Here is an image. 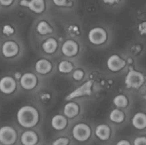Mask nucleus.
<instances>
[{
  "label": "nucleus",
  "instance_id": "18",
  "mask_svg": "<svg viewBox=\"0 0 146 145\" xmlns=\"http://www.w3.org/2000/svg\"><path fill=\"white\" fill-rule=\"evenodd\" d=\"M35 69L38 73L47 74L51 70V63L46 59H40L36 63Z\"/></svg>",
  "mask_w": 146,
  "mask_h": 145
},
{
  "label": "nucleus",
  "instance_id": "24",
  "mask_svg": "<svg viewBox=\"0 0 146 145\" xmlns=\"http://www.w3.org/2000/svg\"><path fill=\"white\" fill-rule=\"evenodd\" d=\"M84 72L81 69H77L73 72V78H74L75 80L79 81L81 80H82V78H84Z\"/></svg>",
  "mask_w": 146,
  "mask_h": 145
},
{
  "label": "nucleus",
  "instance_id": "23",
  "mask_svg": "<svg viewBox=\"0 0 146 145\" xmlns=\"http://www.w3.org/2000/svg\"><path fill=\"white\" fill-rule=\"evenodd\" d=\"M58 69L60 72L62 73H68L73 70V65L71 63L67 61H63L58 63Z\"/></svg>",
  "mask_w": 146,
  "mask_h": 145
},
{
  "label": "nucleus",
  "instance_id": "6",
  "mask_svg": "<svg viewBox=\"0 0 146 145\" xmlns=\"http://www.w3.org/2000/svg\"><path fill=\"white\" fill-rule=\"evenodd\" d=\"M92 81L88 80L84 82L82 85L77 88L76 89L74 90L73 92H71L69 95L66 97V100H69L74 98H79L82 96H86V95H90L91 94V89H92Z\"/></svg>",
  "mask_w": 146,
  "mask_h": 145
},
{
  "label": "nucleus",
  "instance_id": "32",
  "mask_svg": "<svg viewBox=\"0 0 146 145\" xmlns=\"http://www.w3.org/2000/svg\"><path fill=\"white\" fill-rule=\"evenodd\" d=\"M104 3L106 4H113L115 3H117L118 0H103Z\"/></svg>",
  "mask_w": 146,
  "mask_h": 145
},
{
  "label": "nucleus",
  "instance_id": "12",
  "mask_svg": "<svg viewBox=\"0 0 146 145\" xmlns=\"http://www.w3.org/2000/svg\"><path fill=\"white\" fill-rule=\"evenodd\" d=\"M78 51V44L73 40H67L64 43L61 48L63 54L67 57H71L76 55Z\"/></svg>",
  "mask_w": 146,
  "mask_h": 145
},
{
  "label": "nucleus",
  "instance_id": "11",
  "mask_svg": "<svg viewBox=\"0 0 146 145\" xmlns=\"http://www.w3.org/2000/svg\"><path fill=\"white\" fill-rule=\"evenodd\" d=\"M19 47L13 41H7L1 46V53L6 58H11L18 53Z\"/></svg>",
  "mask_w": 146,
  "mask_h": 145
},
{
  "label": "nucleus",
  "instance_id": "20",
  "mask_svg": "<svg viewBox=\"0 0 146 145\" xmlns=\"http://www.w3.org/2000/svg\"><path fill=\"white\" fill-rule=\"evenodd\" d=\"M110 119L115 123H121L125 119V115L121 110L118 109H115L112 110L109 115Z\"/></svg>",
  "mask_w": 146,
  "mask_h": 145
},
{
  "label": "nucleus",
  "instance_id": "30",
  "mask_svg": "<svg viewBox=\"0 0 146 145\" xmlns=\"http://www.w3.org/2000/svg\"><path fill=\"white\" fill-rule=\"evenodd\" d=\"M13 1L14 0H0V4L4 7H7V6H9L10 4H12Z\"/></svg>",
  "mask_w": 146,
  "mask_h": 145
},
{
  "label": "nucleus",
  "instance_id": "19",
  "mask_svg": "<svg viewBox=\"0 0 146 145\" xmlns=\"http://www.w3.org/2000/svg\"><path fill=\"white\" fill-rule=\"evenodd\" d=\"M58 44L54 38H49L46 40L42 44V48L46 53H53L56 50Z\"/></svg>",
  "mask_w": 146,
  "mask_h": 145
},
{
  "label": "nucleus",
  "instance_id": "14",
  "mask_svg": "<svg viewBox=\"0 0 146 145\" xmlns=\"http://www.w3.org/2000/svg\"><path fill=\"white\" fill-rule=\"evenodd\" d=\"M96 136L100 139V140L105 141L109 139L111 135V129L107 125L101 124L98 125L96 128L95 130Z\"/></svg>",
  "mask_w": 146,
  "mask_h": 145
},
{
  "label": "nucleus",
  "instance_id": "1",
  "mask_svg": "<svg viewBox=\"0 0 146 145\" xmlns=\"http://www.w3.org/2000/svg\"><path fill=\"white\" fill-rule=\"evenodd\" d=\"M17 121L23 127L30 128L36 125L38 122V112L35 107L29 105L23 106L17 112Z\"/></svg>",
  "mask_w": 146,
  "mask_h": 145
},
{
  "label": "nucleus",
  "instance_id": "9",
  "mask_svg": "<svg viewBox=\"0 0 146 145\" xmlns=\"http://www.w3.org/2000/svg\"><path fill=\"white\" fill-rule=\"evenodd\" d=\"M125 65V61L118 55H112L107 61V67L110 71L117 72Z\"/></svg>",
  "mask_w": 146,
  "mask_h": 145
},
{
  "label": "nucleus",
  "instance_id": "7",
  "mask_svg": "<svg viewBox=\"0 0 146 145\" xmlns=\"http://www.w3.org/2000/svg\"><path fill=\"white\" fill-rule=\"evenodd\" d=\"M19 4L22 7H28L31 11L36 14L42 13L45 9L44 0H21Z\"/></svg>",
  "mask_w": 146,
  "mask_h": 145
},
{
  "label": "nucleus",
  "instance_id": "3",
  "mask_svg": "<svg viewBox=\"0 0 146 145\" xmlns=\"http://www.w3.org/2000/svg\"><path fill=\"white\" fill-rule=\"evenodd\" d=\"M17 138V132L13 127L6 125L0 128V143L3 145H13Z\"/></svg>",
  "mask_w": 146,
  "mask_h": 145
},
{
  "label": "nucleus",
  "instance_id": "10",
  "mask_svg": "<svg viewBox=\"0 0 146 145\" xmlns=\"http://www.w3.org/2000/svg\"><path fill=\"white\" fill-rule=\"evenodd\" d=\"M36 83V77L31 72H26L20 78V85L25 90L33 89L35 88Z\"/></svg>",
  "mask_w": 146,
  "mask_h": 145
},
{
  "label": "nucleus",
  "instance_id": "28",
  "mask_svg": "<svg viewBox=\"0 0 146 145\" xmlns=\"http://www.w3.org/2000/svg\"><path fill=\"white\" fill-rule=\"evenodd\" d=\"M53 2L58 7H64L66 5L67 0H53Z\"/></svg>",
  "mask_w": 146,
  "mask_h": 145
},
{
  "label": "nucleus",
  "instance_id": "2",
  "mask_svg": "<svg viewBox=\"0 0 146 145\" xmlns=\"http://www.w3.org/2000/svg\"><path fill=\"white\" fill-rule=\"evenodd\" d=\"M145 82V77L142 72L131 69L127 74L125 84L128 88H139Z\"/></svg>",
  "mask_w": 146,
  "mask_h": 145
},
{
  "label": "nucleus",
  "instance_id": "33",
  "mask_svg": "<svg viewBox=\"0 0 146 145\" xmlns=\"http://www.w3.org/2000/svg\"><path fill=\"white\" fill-rule=\"evenodd\" d=\"M21 74L19 73V72H16L15 73V78H17V79H19L20 78H21Z\"/></svg>",
  "mask_w": 146,
  "mask_h": 145
},
{
  "label": "nucleus",
  "instance_id": "13",
  "mask_svg": "<svg viewBox=\"0 0 146 145\" xmlns=\"http://www.w3.org/2000/svg\"><path fill=\"white\" fill-rule=\"evenodd\" d=\"M38 139V136L33 131H26L21 136V142L23 145H35Z\"/></svg>",
  "mask_w": 146,
  "mask_h": 145
},
{
  "label": "nucleus",
  "instance_id": "15",
  "mask_svg": "<svg viewBox=\"0 0 146 145\" xmlns=\"http://www.w3.org/2000/svg\"><path fill=\"white\" fill-rule=\"evenodd\" d=\"M132 124L138 129H143L146 127V115L143 112H138L132 119Z\"/></svg>",
  "mask_w": 146,
  "mask_h": 145
},
{
  "label": "nucleus",
  "instance_id": "25",
  "mask_svg": "<svg viewBox=\"0 0 146 145\" xmlns=\"http://www.w3.org/2000/svg\"><path fill=\"white\" fill-rule=\"evenodd\" d=\"M69 139L66 137H60L56 139L52 143V145H68Z\"/></svg>",
  "mask_w": 146,
  "mask_h": 145
},
{
  "label": "nucleus",
  "instance_id": "8",
  "mask_svg": "<svg viewBox=\"0 0 146 145\" xmlns=\"http://www.w3.org/2000/svg\"><path fill=\"white\" fill-rule=\"evenodd\" d=\"M17 84L13 78L4 76L0 79V91L4 94H11L15 90Z\"/></svg>",
  "mask_w": 146,
  "mask_h": 145
},
{
  "label": "nucleus",
  "instance_id": "29",
  "mask_svg": "<svg viewBox=\"0 0 146 145\" xmlns=\"http://www.w3.org/2000/svg\"><path fill=\"white\" fill-rule=\"evenodd\" d=\"M139 31L141 34H146V23H142L139 26Z\"/></svg>",
  "mask_w": 146,
  "mask_h": 145
},
{
  "label": "nucleus",
  "instance_id": "4",
  "mask_svg": "<svg viewBox=\"0 0 146 145\" xmlns=\"http://www.w3.org/2000/svg\"><path fill=\"white\" fill-rule=\"evenodd\" d=\"M91 128L84 123L76 125L72 129L73 136L78 142H85L89 139L91 136Z\"/></svg>",
  "mask_w": 146,
  "mask_h": 145
},
{
  "label": "nucleus",
  "instance_id": "31",
  "mask_svg": "<svg viewBox=\"0 0 146 145\" xmlns=\"http://www.w3.org/2000/svg\"><path fill=\"white\" fill-rule=\"evenodd\" d=\"M116 145H131V144L128 140H125V139H122V140H121V141H119V142H117Z\"/></svg>",
  "mask_w": 146,
  "mask_h": 145
},
{
  "label": "nucleus",
  "instance_id": "21",
  "mask_svg": "<svg viewBox=\"0 0 146 145\" xmlns=\"http://www.w3.org/2000/svg\"><path fill=\"white\" fill-rule=\"evenodd\" d=\"M36 29L37 31L40 34H41V35H46V34H51L53 31V29L50 26L49 24L45 21H40L38 24V25H37Z\"/></svg>",
  "mask_w": 146,
  "mask_h": 145
},
{
  "label": "nucleus",
  "instance_id": "16",
  "mask_svg": "<svg viewBox=\"0 0 146 145\" xmlns=\"http://www.w3.org/2000/svg\"><path fill=\"white\" fill-rule=\"evenodd\" d=\"M67 119L64 116L56 115L51 119V126L56 130H62L66 127Z\"/></svg>",
  "mask_w": 146,
  "mask_h": 145
},
{
  "label": "nucleus",
  "instance_id": "22",
  "mask_svg": "<svg viewBox=\"0 0 146 145\" xmlns=\"http://www.w3.org/2000/svg\"><path fill=\"white\" fill-rule=\"evenodd\" d=\"M128 99L123 95H118L114 98L113 104L118 108H124L128 105Z\"/></svg>",
  "mask_w": 146,
  "mask_h": 145
},
{
  "label": "nucleus",
  "instance_id": "26",
  "mask_svg": "<svg viewBox=\"0 0 146 145\" xmlns=\"http://www.w3.org/2000/svg\"><path fill=\"white\" fill-rule=\"evenodd\" d=\"M2 32H3V34H5V35L10 36V35H11V34H14V28L11 26L8 25V24H7V25H5L3 26Z\"/></svg>",
  "mask_w": 146,
  "mask_h": 145
},
{
  "label": "nucleus",
  "instance_id": "17",
  "mask_svg": "<svg viewBox=\"0 0 146 145\" xmlns=\"http://www.w3.org/2000/svg\"><path fill=\"white\" fill-rule=\"evenodd\" d=\"M79 112V107L75 102H70L66 104L64 108V113L66 117L68 118H73L76 116Z\"/></svg>",
  "mask_w": 146,
  "mask_h": 145
},
{
  "label": "nucleus",
  "instance_id": "27",
  "mask_svg": "<svg viewBox=\"0 0 146 145\" xmlns=\"http://www.w3.org/2000/svg\"><path fill=\"white\" fill-rule=\"evenodd\" d=\"M133 145H146V136H138L133 141Z\"/></svg>",
  "mask_w": 146,
  "mask_h": 145
},
{
  "label": "nucleus",
  "instance_id": "5",
  "mask_svg": "<svg viewBox=\"0 0 146 145\" xmlns=\"http://www.w3.org/2000/svg\"><path fill=\"white\" fill-rule=\"evenodd\" d=\"M88 40L95 45H101L107 39V34L105 30L101 27L92 28L88 33Z\"/></svg>",
  "mask_w": 146,
  "mask_h": 145
}]
</instances>
